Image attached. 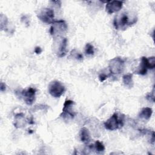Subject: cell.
Listing matches in <instances>:
<instances>
[{
	"mask_svg": "<svg viewBox=\"0 0 155 155\" xmlns=\"http://www.w3.org/2000/svg\"><path fill=\"white\" fill-rule=\"evenodd\" d=\"M48 91L53 97H60L65 91V87L61 82L53 81L48 85Z\"/></svg>",
	"mask_w": 155,
	"mask_h": 155,
	"instance_id": "obj_3",
	"label": "cell"
},
{
	"mask_svg": "<svg viewBox=\"0 0 155 155\" xmlns=\"http://www.w3.org/2000/svg\"><path fill=\"white\" fill-rule=\"evenodd\" d=\"M5 90V85L3 82L1 83V91H4Z\"/></svg>",
	"mask_w": 155,
	"mask_h": 155,
	"instance_id": "obj_20",
	"label": "cell"
},
{
	"mask_svg": "<svg viewBox=\"0 0 155 155\" xmlns=\"http://www.w3.org/2000/svg\"><path fill=\"white\" fill-rule=\"evenodd\" d=\"M36 91V89L32 87H29L22 91V95L23 96L24 100L27 105H30L35 101Z\"/></svg>",
	"mask_w": 155,
	"mask_h": 155,
	"instance_id": "obj_8",
	"label": "cell"
},
{
	"mask_svg": "<svg viewBox=\"0 0 155 155\" xmlns=\"http://www.w3.org/2000/svg\"><path fill=\"white\" fill-rule=\"evenodd\" d=\"M108 76H109V74H106L101 73V74L99 75V80L102 82V81H104V80H105Z\"/></svg>",
	"mask_w": 155,
	"mask_h": 155,
	"instance_id": "obj_18",
	"label": "cell"
},
{
	"mask_svg": "<svg viewBox=\"0 0 155 155\" xmlns=\"http://www.w3.org/2000/svg\"><path fill=\"white\" fill-rule=\"evenodd\" d=\"M35 52L37 54H40L42 52V50L41 48V47H36L35 49Z\"/></svg>",
	"mask_w": 155,
	"mask_h": 155,
	"instance_id": "obj_19",
	"label": "cell"
},
{
	"mask_svg": "<svg viewBox=\"0 0 155 155\" xmlns=\"http://www.w3.org/2000/svg\"><path fill=\"white\" fill-rule=\"evenodd\" d=\"M67 30V25L63 20L54 21L50 27V33L53 36H58L64 34Z\"/></svg>",
	"mask_w": 155,
	"mask_h": 155,
	"instance_id": "obj_4",
	"label": "cell"
},
{
	"mask_svg": "<svg viewBox=\"0 0 155 155\" xmlns=\"http://www.w3.org/2000/svg\"><path fill=\"white\" fill-rule=\"evenodd\" d=\"M109 70L111 73L119 74L121 73L125 67L124 61L120 58L117 57L110 60L109 63Z\"/></svg>",
	"mask_w": 155,
	"mask_h": 155,
	"instance_id": "obj_5",
	"label": "cell"
},
{
	"mask_svg": "<svg viewBox=\"0 0 155 155\" xmlns=\"http://www.w3.org/2000/svg\"><path fill=\"white\" fill-rule=\"evenodd\" d=\"M94 148L97 152H103L105 150V146L102 142L97 140L94 144Z\"/></svg>",
	"mask_w": 155,
	"mask_h": 155,
	"instance_id": "obj_15",
	"label": "cell"
},
{
	"mask_svg": "<svg viewBox=\"0 0 155 155\" xmlns=\"http://www.w3.org/2000/svg\"><path fill=\"white\" fill-rule=\"evenodd\" d=\"M122 82L125 86L128 88H132L134 85V82L133 81V75L131 74H127L123 76Z\"/></svg>",
	"mask_w": 155,
	"mask_h": 155,
	"instance_id": "obj_13",
	"label": "cell"
},
{
	"mask_svg": "<svg viewBox=\"0 0 155 155\" xmlns=\"http://www.w3.org/2000/svg\"><path fill=\"white\" fill-rule=\"evenodd\" d=\"M81 140L84 143H88L90 140V134L88 130L85 127H82L80 132Z\"/></svg>",
	"mask_w": 155,
	"mask_h": 155,
	"instance_id": "obj_10",
	"label": "cell"
},
{
	"mask_svg": "<svg viewBox=\"0 0 155 155\" xmlns=\"http://www.w3.org/2000/svg\"><path fill=\"white\" fill-rule=\"evenodd\" d=\"M152 113H153V110L151 108L145 107L141 110L139 114V116L140 118L144 119L145 120H148L151 117Z\"/></svg>",
	"mask_w": 155,
	"mask_h": 155,
	"instance_id": "obj_12",
	"label": "cell"
},
{
	"mask_svg": "<svg viewBox=\"0 0 155 155\" xmlns=\"http://www.w3.org/2000/svg\"><path fill=\"white\" fill-rule=\"evenodd\" d=\"M146 98L149 101H154V89L153 90V91L151 93H149L147 96Z\"/></svg>",
	"mask_w": 155,
	"mask_h": 155,
	"instance_id": "obj_17",
	"label": "cell"
},
{
	"mask_svg": "<svg viewBox=\"0 0 155 155\" xmlns=\"http://www.w3.org/2000/svg\"><path fill=\"white\" fill-rule=\"evenodd\" d=\"M124 125V117L119 119L116 113H114L104 122V127L107 130L113 131L122 127Z\"/></svg>",
	"mask_w": 155,
	"mask_h": 155,
	"instance_id": "obj_2",
	"label": "cell"
},
{
	"mask_svg": "<svg viewBox=\"0 0 155 155\" xmlns=\"http://www.w3.org/2000/svg\"><path fill=\"white\" fill-rule=\"evenodd\" d=\"M67 45V40L66 38H63L59 45V50L58 52V56L59 57H63L66 54Z\"/></svg>",
	"mask_w": 155,
	"mask_h": 155,
	"instance_id": "obj_11",
	"label": "cell"
},
{
	"mask_svg": "<svg viewBox=\"0 0 155 155\" xmlns=\"http://www.w3.org/2000/svg\"><path fill=\"white\" fill-rule=\"evenodd\" d=\"M38 17L44 23L52 24L54 21V11L49 8H45L41 10L38 14Z\"/></svg>",
	"mask_w": 155,
	"mask_h": 155,
	"instance_id": "obj_6",
	"label": "cell"
},
{
	"mask_svg": "<svg viewBox=\"0 0 155 155\" xmlns=\"http://www.w3.org/2000/svg\"><path fill=\"white\" fill-rule=\"evenodd\" d=\"M147 62L149 69H153L155 67V58L154 56L147 58Z\"/></svg>",
	"mask_w": 155,
	"mask_h": 155,
	"instance_id": "obj_16",
	"label": "cell"
},
{
	"mask_svg": "<svg viewBox=\"0 0 155 155\" xmlns=\"http://www.w3.org/2000/svg\"><path fill=\"white\" fill-rule=\"evenodd\" d=\"M85 53L87 55H93L94 54V47L90 43H87L85 47Z\"/></svg>",
	"mask_w": 155,
	"mask_h": 155,
	"instance_id": "obj_14",
	"label": "cell"
},
{
	"mask_svg": "<svg viewBox=\"0 0 155 155\" xmlns=\"http://www.w3.org/2000/svg\"><path fill=\"white\" fill-rule=\"evenodd\" d=\"M136 22V18L130 19L128 14L126 13L120 14L114 20V25L117 30L125 29L127 27L134 24Z\"/></svg>",
	"mask_w": 155,
	"mask_h": 155,
	"instance_id": "obj_1",
	"label": "cell"
},
{
	"mask_svg": "<svg viewBox=\"0 0 155 155\" xmlns=\"http://www.w3.org/2000/svg\"><path fill=\"white\" fill-rule=\"evenodd\" d=\"M123 5V2L120 1H107L105 6L106 12L108 13H113L119 11Z\"/></svg>",
	"mask_w": 155,
	"mask_h": 155,
	"instance_id": "obj_9",
	"label": "cell"
},
{
	"mask_svg": "<svg viewBox=\"0 0 155 155\" xmlns=\"http://www.w3.org/2000/svg\"><path fill=\"white\" fill-rule=\"evenodd\" d=\"M73 101L71 100H67L65 101L62 108V112L61 114V116L64 119L70 118L73 119L75 115V113L72 111L71 107L73 105Z\"/></svg>",
	"mask_w": 155,
	"mask_h": 155,
	"instance_id": "obj_7",
	"label": "cell"
}]
</instances>
